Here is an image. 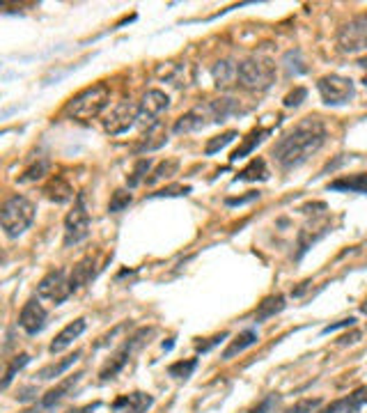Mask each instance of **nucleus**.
<instances>
[{
  "instance_id": "1",
  "label": "nucleus",
  "mask_w": 367,
  "mask_h": 413,
  "mask_svg": "<svg viewBox=\"0 0 367 413\" xmlns=\"http://www.w3.org/2000/svg\"><path fill=\"white\" fill-rule=\"evenodd\" d=\"M328 128L317 115L303 117L301 122L287 131L278 143L273 145L271 156L280 170L301 168L312 154H317L326 143Z\"/></svg>"
},
{
  "instance_id": "2",
  "label": "nucleus",
  "mask_w": 367,
  "mask_h": 413,
  "mask_svg": "<svg viewBox=\"0 0 367 413\" xmlns=\"http://www.w3.org/2000/svg\"><path fill=\"white\" fill-rule=\"evenodd\" d=\"M246 113V110L239 108L234 99H214V101H202V104L193 106L186 110L181 117H177L172 131L174 133H193V131H202L211 124H220L225 122L229 115H239Z\"/></svg>"
},
{
  "instance_id": "3",
  "label": "nucleus",
  "mask_w": 367,
  "mask_h": 413,
  "mask_svg": "<svg viewBox=\"0 0 367 413\" xmlns=\"http://www.w3.org/2000/svg\"><path fill=\"white\" fill-rule=\"evenodd\" d=\"M110 106V85L108 83H97V85L85 88L71 97L64 106V115L76 122H90V119L99 117Z\"/></svg>"
},
{
  "instance_id": "4",
  "label": "nucleus",
  "mask_w": 367,
  "mask_h": 413,
  "mask_svg": "<svg viewBox=\"0 0 367 413\" xmlns=\"http://www.w3.org/2000/svg\"><path fill=\"white\" fill-rule=\"evenodd\" d=\"M35 205L25 196H12L0 205V227L9 239L21 237L35 220Z\"/></svg>"
},
{
  "instance_id": "5",
  "label": "nucleus",
  "mask_w": 367,
  "mask_h": 413,
  "mask_svg": "<svg viewBox=\"0 0 367 413\" xmlns=\"http://www.w3.org/2000/svg\"><path fill=\"white\" fill-rule=\"evenodd\" d=\"M275 80V64L269 58H248L236 64V83L246 90L264 92Z\"/></svg>"
},
{
  "instance_id": "6",
  "label": "nucleus",
  "mask_w": 367,
  "mask_h": 413,
  "mask_svg": "<svg viewBox=\"0 0 367 413\" xmlns=\"http://www.w3.org/2000/svg\"><path fill=\"white\" fill-rule=\"evenodd\" d=\"M319 97L326 106H344L356 97V85L351 78L339 73H326L317 80Z\"/></svg>"
},
{
  "instance_id": "7",
  "label": "nucleus",
  "mask_w": 367,
  "mask_h": 413,
  "mask_svg": "<svg viewBox=\"0 0 367 413\" xmlns=\"http://www.w3.org/2000/svg\"><path fill=\"white\" fill-rule=\"evenodd\" d=\"M90 234V211L85 205V196L78 193L73 207L64 218V246H76Z\"/></svg>"
},
{
  "instance_id": "8",
  "label": "nucleus",
  "mask_w": 367,
  "mask_h": 413,
  "mask_svg": "<svg viewBox=\"0 0 367 413\" xmlns=\"http://www.w3.org/2000/svg\"><path fill=\"white\" fill-rule=\"evenodd\" d=\"M152 330L150 328H140L138 330L136 335H131V337H126L124 342H122V347L117 349V352L108 358V363L101 367V372H99V379L101 381H110V379H115V376L119 374L126 367V363L131 361V356H133V352L138 347H140L143 342H145V337L150 335Z\"/></svg>"
},
{
  "instance_id": "9",
  "label": "nucleus",
  "mask_w": 367,
  "mask_h": 413,
  "mask_svg": "<svg viewBox=\"0 0 367 413\" xmlns=\"http://www.w3.org/2000/svg\"><path fill=\"white\" fill-rule=\"evenodd\" d=\"M170 108V97L165 95L163 90H147L140 104H138V122L143 128H154L156 124H159L161 115L165 113V110Z\"/></svg>"
},
{
  "instance_id": "10",
  "label": "nucleus",
  "mask_w": 367,
  "mask_h": 413,
  "mask_svg": "<svg viewBox=\"0 0 367 413\" xmlns=\"http://www.w3.org/2000/svg\"><path fill=\"white\" fill-rule=\"evenodd\" d=\"M337 49L344 55L367 51V18H354L337 30Z\"/></svg>"
},
{
  "instance_id": "11",
  "label": "nucleus",
  "mask_w": 367,
  "mask_h": 413,
  "mask_svg": "<svg viewBox=\"0 0 367 413\" xmlns=\"http://www.w3.org/2000/svg\"><path fill=\"white\" fill-rule=\"evenodd\" d=\"M37 297L40 299H49L55 306H60L69 297H71V287H69V275L64 269H53L44 275L37 285Z\"/></svg>"
},
{
  "instance_id": "12",
  "label": "nucleus",
  "mask_w": 367,
  "mask_h": 413,
  "mask_svg": "<svg viewBox=\"0 0 367 413\" xmlns=\"http://www.w3.org/2000/svg\"><path fill=\"white\" fill-rule=\"evenodd\" d=\"M136 122H138V104H133V101H119L104 117V131L110 136H119V133H126Z\"/></svg>"
},
{
  "instance_id": "13",
  "label": "nucleus",
  "mask_w": 367,
  "mask_h": 413,
  "mask_svg": "<svg viewBox=\"0 0 367 413\" xmlns=\"http://www.w3.org/2000/svg\"><path fill=\"white\" fill-rule=\"evenodd\" d=\"M46 319H49V312L44 310V306L40 301L32 299L21 308V315H18V326H21L28 335H37L46 326Z\"/></svg>"
},
{
  "instance_id": "14",
  "label": "nucleus",
  "mask_w": 367,
  "mask_h": 413,
  "mask_svg": "<svg viewBox=\"0 0 367 413\" xmlns=\"http://www.w3.org/2000/svg\"><path fill=\"white\" fill-rule=\"evenodd\" d=\"M99 266H97V257L95 255H85L83 260H78L73 264V269L69 273V287H71V294L83 289L85 285L92 282V278L97 275Z\"/></svg>"
},
{
  "instance_id": "15",
  "label": "nucleus",
  "mask_w": 367,
  "mask_h": 413,
  "mask_svg": "<svg viewBox=\"0 0 367 413\" xmlns=\"http://www.w3.org/2000/svg\"><path fill=\"white\" fill-rule=\"evenodd\" d=\"M85 328H88V321L83 319V317L69 321V324L64 326L58 335H55V340H53L51 347H49V352H51V354H60V352H64V349H67L69 345H73V340H78L83 333H85Z\"/></svg>"
},
{
  "instance_id": "16",
  "label": "nucleus",
  "mask_w": 367,
  "mask_h": 413,
  "mask_svg": "<svg viewBox=\"0 0 367 413\" xmlns=\"http://www.w3.org/2000/svg\"><path fill=\"white\" fill-rule=\"evenodd\" d=\"M154 404V397L150 393H128V395H122V397H117L113 407L119 411V413H147L152 409Z\"/></svg>"
},
{
  "instance_id": "17",
  "label": "nucleus",
  "mask_w": 367,
  "mask_h": 413,
  "mask_svg": "<svg viewBox=\"0 0 367 413\" xmlns=\"http://www.w3.org/2000/svg\"><path fill=\"white\" fill-rule=\"evenodd\" d=\"M80 376H83V372H76V374L64 376V379H62L58 385H53L51 390H46V393H44V397H42V402H40V407H42V409H53L55 404H60L73 388H76V383L80 381Z\"/></svg>"
},
{
  "instance_id": "18",
  "label": "nucleus",
  "mask_w": 367,
  "mask_h": 413,
  "mask_svg": "<svg viewBox=\"0 0 367 413\" xmlns=\"http://www.w3.org/2000/svg\"><path fill=\"white\" fill-rule=\"evenodd\" d=\"M365 402H367V385L354 390L351 395H347L342 400H335L333 404H328L326 409H321L317 413H358Z\"/></svg>"
},
{
  "instance_id": "19",
  "label": "nucleus",
  "mask_w": 367,
  "mask_h": 413,
  "mask_svg": "<svg viewBox=\"0 0 367 413\" xmlns=\"http://www.w3.org/2000/svg\"><path fill=\"white\" fill-rule=\"evenodd\" d=\"M44 196L49 198L51 202H58V205H62V202L73 200V186L62 177V174H53V177L46 181Z\"/></svg>"
},
{
  "instance_id": "20",
  "label": "nucleus",
  "mask_w": 367,
  "mask_h": 413,
  "mask_svg": "<svg viewBox=\"0 0 367 413\" xmlns=\"http://www.w3.org/2000/svg\"><path fill=\"white\" fill-rule=\"evenodd\" d=\"M328 191H337V193H365V196H367V172L347 174V177L333 179V181L328 184Z\"/></svg>"
},
{
  "instance_id": "21",
  "label": "nucleus",
  "mask_w": 367,
  "mask_h": 413,
  "mask_svg": "<svg viewBox=\"0 0 367 413\" xmlns=\"http://www.w3.org/2000/svg\"><path fill=\"white\" fill-rule=\"evenodd\" d=\"M78 358H80V352H73V354H69V356L60 358V361L44 365L42 370L35 374V379H37V381H51V379H55V376H60V374L67 372L69 367L78 361Z\"/></svg>"
},
{
  "instance_id": "22",
  "label": "nucleus",
  "mask_w": 367,
  "mask_h": 413,
  "mask_svg": "<svg viewBox=\"0 0 367 413\" xmlns=\"http://www.w3.org/2000/svg\"><path fill=\"white\" fill-rule=\"evenodd\" d=\"M284 297L282 294H271V297H266L260 306H257L255 310V321H266V319H271L275 315H280V312L284 310Z\"/></svg>"
},
{
  "instance_id": "23",
  "label": "nucleus",
  "mask_w": 367,
  "mask_h": 413,
  "mask_svg": "<svg viewBox=\"0 0 367 413\" xmlns=\"http://www.w3.org/2000/svg\"><path fill=\"white\" fill-rule=\"evenodd\" d=\"M266 136H271V128H253V131L246 136V140L241 143V147H236V150L232 152V156H229V161L246 159L248 154H253V152H255V147L260 145Z\"/></svg>"
},
{
  "instance_id": "24",
  "label": "nucleus",
  "mask_w": 367,
  "mask_h": 413,
  "mask_svg": "<svg viewBox=\"0 0 367 413\" xmlns=\"http://www.w3.org/2000/svg\"><path fill=\"white\" fill-rule=\"evenodd\" d=\"M257 340H260V337H257V330H253V328H248V330H243V333H239L232 342H229V347L223 352V361H232V358L236 354H241L243 349L257 345Z\"/></svg>"
},
{
  "instance_id": "25",
  "label": "nucleus",
  "mask_w": 367,
  "mask_h": 413,
  "mask_svg": "<svg viewBox=\"0 0 367 413\" xmlns=\"http://www.w3.org/2000/svg\"><path fill=\"white\" fill-rule=\"evenodd\" d=\"M269 177V170H266V161L260 159V156H255V159L246 165L243 170H239V174L234 177V181H264Z\"/></svg>"
},
{
  "instance_id": "26",
  "label": "nucleus",
  "mask_w": 367,
  "mask_h": 413,
  "mask_svg": "<svg viewBox=\"0 0 367 413\" xmlns=\"http://www.w3.org/2000/svg\"><path fill=\"white\" fill-rule=\"evenodd\" d=\"M165 143H168V131H165L161 124H156L154 128L147 131V136H143V140L136 150L138 152H152V150H159V147Z\"/></svg>"
},
{
  "instance_id": "27",
  "label": "nucleus",
  "mask_w": 367,
  "mask_h": 413,
  "mask_svg": "<svg viewBox=\"0 0 367 413\" xmlns=\"http://www.w3.org/2000/svg\"><path fill=\"white\" fill-rule=\"evenodd\" d=\"M179 172V161L177 159H165L161 161L156 168L150 172V177H147L145 181L147 184H156V181H163V179H172L174 174Z\"/></svg>"
},
{
  "instance_id": "28",
  "label": "nucleus",
  "mask_w": 367,
  "mask_h": 413,
  "mask_svg": "<svg viewBox=\"0 0 367 413\" xmlns=\"http://www.w3.org/2000/svg\"><path fill=\"white\" fill-rule=\"evenodd\" d=\"M211 73H214L216 85L218 88H225V85H229V83L236 80V64L223 60V62H218L214 69H211Z\"/></svg>"
},
{
  "instance_id": "29",
  "label": "nucleus",
  "mask_w": 367,
  "mask_h": 413,
  "mask_svg": "<svg viewBox=\"0 0 367 413\" xmlns=\"http://www.w3.org/2000/svg\"><path fill=\"white\" fill-rule=\"evenodd\" d=\"M234 138H239V131H234V128H229V131L220 133V136L209 138L207 145H205V154H207V156H211V154L220 152V150H223V147H227L229 143H232Z\"/></svg>"
},
{
  "instance_id": "30",
  "label": "nucleus",
  "mask_w": 367,
  "mask_h": 413,
  "mask_svg": "<svg viewBox=\"0 0 367 413\" xmlns=\"http://www.w3.org/2000/svg\"><path fill=\"white\" fill-rule=\"evenodd\" d=\"M28 363H30V356H28V354H21V356L12 358V363H9L5 376H3V379H0V388H7V385L14 381V376H16L18 372H21Z\"/></svg>"
},
{
  "instance_id": "31",
  "label": "nucleus",
  "mask_w": 367,
  "mask_h": 413,
  "mask_svg": "<svg viewBox=\"0 0 367 413\" xmlns=\"http://www.w3.org/2000/svg\"><path fill=\"white\" fill-rule=\"evenodd\" d=\"M195 367H198V358L177 361V363H172L168 367V374L174 376V379H188V376H193V372H195Z\"/></svg>"
},
{
  "instance_id": "32",
  "label": "nucleus",
  "mask_w": 367,
  "mask_h": 413,
  "mask_svg": "<svg viewBox=\"0 0 367 413\" xmlns=\"http://www.w3.org/2000/svg\"><path fill=\"white\" fill-rule=\"evenodd\" d=\"M44 174H49V161H46V159H40L35 165H30V168H25V170H23V174L18 177V181H21V184L37 181V179H42Z\"/></svg>"
},
{
  "instance_id": "33",
  "label": "nucleus",
  "mask_w": 367,
  "mask_h": 413,
  "mask_svg": "<svg viewBox=\"0 0 367 413\" xmlns=\"http://www.w3.org/2000/svg\"><path fill=\"white\" fill-rule=\"evenodd\" d=\"M131 200H133L131 193L124 191V188H119V191L113 193V198H110V202H108V211H110V214H119V211H124L128 205H131Z\"/></svg>"
},
{
  "instance_id": "34",
  "label": "nucleus",
  "mask_w": 367,
  "mask_h": 413,
  "mask_svg": "<svg viewBox=\"0 0 367 413\" xmlns=\"http://www.w3.org/2000/svg\"><path fill=\"white\" fill-rule=\"evenodd\" d=\"M150 168H152V161L150 159H140L136 163V168H133V172H131V177H128V186H138L140 181H145L147 179V172H150Z\"/></svg>"
},
{
  "instance_id": "35",
  "label": "nucleus",
  "mask_w": 367,
  "mask_h": 413,
  "mask_svg": "<svg viewBox=\"0 0 367 413\" xmlns=\"http://www.w3.org/2000/svg\"><path fill=\"white\" fill-rule=\"evenodd\" d=\"M319 407H321V400L319 397H312V400H301V402H296L294 407H289L284 413H315Z\"/></svg>"
},
{
  "instance_id": "36",
  "label": "nucleus",
  "mask_w": 367,
  "mask_h": 413,
  "mask_svg": "<svg viewBox=\"0 0 367 413\" xmlns=\"http://www.w3.org/2000/svg\"><path fill=\"white\" fill-rule=\"evenodd\" d=\"M306 97H308V90L306 88H294L287 97H284V101L282 104L287 106V108H296V106H301L303 101H306Z\"/></svg>"
},
{
  "instance_id": "37",
  "label": "nucleus",
  "mask_w": 367,
  "mask_h": 413,
  "mask_svg": "<svg viewBox=\"0 0 367 413\" xmlns=\"http://www.w3.org/2000/svg\"><path fill=\"white\" fill-rule=\"evenodd\" d=\"M191 193V186H168V188H161L159 193H154L152 198H177V196H188Z\"/></svg>"
},
{
  "instance_id": "38",
  "label": "nucleus",
  "mask_w": 367,
  "mask_h": 413,
  "mask_svg": "<svg viewBox=\"0 0 367 413\" xmlns=\"http://www.w3.org/2000/svg\"><path fill=\"white\" fill-rule=\"evenodd\" d=\"M260 200V191H251L248 196H241V198H227L225 205L227 207H241V205H248V202H255Z\"/></svg>"
},
{
  "instance_id": "39",
  "label": "nucleus",
  "mask_w": 367,
  "mask_h": 413,
  "mask_svg": "<svg viewBox=\"0 0 367 413\" xmlns=\"http://www.w3.org/2000/svg\"><path fill=\"white\" fill-rule=\"evenodd\" d=\"M278 402H280V395H269V397H264L251 413H269Z\"/></svg>"
},
{
  "instance_id": "40",
  "label": "nucleus",
  "mask_w": 367,
  "mask_h": 413,
  "mask_svg": "<svg viewBox=\"0 0 367 413\" xmlns=\"http://www.w3.org/2000/svg\"><path fill=\"white\" fill-rule=\"evenodd\" d=\"M225 337H227V333L214 335V337H209V342H198V345H195V349H198V352H202V354H207L209 349H214L216 345H220V340H225Z\"/></svg>"
},
{
  "instance_id": "41",
  "label": "nucleus",
  "mask_w": 367,
  "mask_h": 413,
  "mask_svg": "<svg viewBox=\"0 0 367 413\" xmlns=\"http://www.w3.org/2000/svg\"><path fill=\"white\" fill-rule=\"evenodd\" d=\"M354 317H349V319H342V321H335V324H328V326H324L321 328V335H328V333H335V330H339V328H344V326H354Z\"/></svg>"
},
{
  "instance_id": "42",
  "label": "nucleus",
  "mask_w": 367,
  "mask_h": 413,
  "mask_svg": "<svg viewBox=\"0 0 367 413\" xmlns=\"http://www.w3.org/2000/svg\"><path fill=\"white\" fill-rule=\"evenodd\" d=\"M358 340H361V333H356V330H354V333L351 335H342V337H339V347H344V345H354V342H358Z\"/></svg>"
},
{
  "instance_id": "43",
  "label": "nucleus",
  "mask_w": 367,
  "mask_h": 413,
  "mask_svg": "<svg viewBox=\"0 0 367 413\" xmlns=\"http://www.w3.org/2000/svg\"><path fill=\"white\" fill-rule=\"evenodd\" d=\"M97 409V404H92V407H83V409H69L67 413H92Z\"/></svg>"
},
{
  "instance_id": "44",
  "label": "nucleus",
  "mask_w": 367,
  "mask_h": 413,
  "mask_svg": "<svg viewBox=\"0 0 367 413\" xmlns=\"http://www.w3.org/2000/svg\"><path fill=\"white\" fill-rule=\"evenodd\" d=\"M7 262V255H5V251H3V248H0V266H3Z\"/></svg>"
},
{
  "instance_id": "45",
  "label": "nucleus",
  "mask_w": 367,
  "mask_h": 413,
  "mask_svg": "<svg viewBox=\"0 0 367 413\" xmlns=\"http://www.w3.org/2000/svg\"><path fill=\"white\" fill-rule=\"evenodd\" d=\"M361 312H365V315H367V299L363 301V306H361Z\"/></svg>"
},
{
  "instance_id": "46",
  "label": "nucleus",
  "mask_w": 367,
  "mask_h": 413,
  "mask_svg": "<svg viewBox=\"0 0 367 413\" xmlns=\"http://www.w3.org/2000/svg\"><path fill=\"white\" fill-rule=\"evenodd\" d=\"M358 64H361V67H367V58H363V60H358Z\"/></svg>"
},
{
  "instance_id": "47",
  "label": "nucleus",
  "mask_w": 367,
  "mask_h": 413,
  "mask_svg": "<svg viewBox=\"0 0 367 413\" xmlns=\"http://www.w3.org/2000/svg\"><path fill=\"white\" fill-rule=\"evenodd\" d=\"M363 85H365V88H367V76H365V78H363Z\"/></svg>"
}]
</instances>
